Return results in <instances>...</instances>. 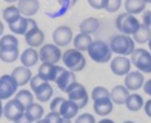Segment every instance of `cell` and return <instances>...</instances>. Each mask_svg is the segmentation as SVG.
Returning <instances> with one entry per match:
<instances>
[{"mask_svg":"<svg viewBox=\"0 0 151 123\" xmlns=\"http://www.w3.org/2000/svg\"><path fill=\"white\" fill-rule=\"evenodd\" d=\"M76 2H77V0H59V5H60L62 11H66V9L73 8L76 5Z\"/></svg>","mask_w":151,"mask_h":123,"instance_id":"obj_38","label":"cell"},{"mask_svg":"<svg viewBox=\"0 0 151 123\" xmlns=\"http://www.w3.org/2000/svg\"><path fill=\"white\" fill-rule=\"evenodd\" d=\"M105 97H109V89H106L105 86H96L91 91L93 100H99V99H105Z\"/></svg>","mask_w":151,"mask_h":123,"instance_id":"obj_34","label":"cell"},{"mask_svg":"<svg viewBox=\"0 0 151 123\" xmlns=\"http://www.w3.org/2000/svg\"><path fill=\"white\" fill-rule=\"evenodd\" d=\"M76 123H97V122H96L93 114L85 112V114H80V115L76 117Z\"/></svg>","mask_w":151,"mask_h":123,"instance_id":"obj_36","label":"cell"},{"mask_svg":"<svg viewBox=\"0 0 151 123\" xmlns=\"http://www.w3.org/2000/svg\"><path fill=\"white\" fill-rule=\"evenodd\" d=\"M131 37L134 39V42H137L139 45L148 43V40H150V37H151V28H150L148 25L142 23V25L139 26V29H137Z\"/></svg>","mask_w":151,"mask_h":123,"instance_id":"obj_28","label":"cell"},{"mask_svg":"<svg viewBox=\"0 0 151 123\" xmlns=\"http://www.w3.org/2000/svg\"><path fill=\"white\" fill-rule=\"evenodd\" d=\"M131 60L127 56H117L109 60V68H111V72L116 76H127L131 69Z\"/></svg>","mask_w":151,"mask_h":123,"instance_id":"obj_12","label":"cell"},{"mask_svg":"<svg viewBox=\"0 0 151 123\" xmlns=\"http://www.w3.org/2000/svg\"><path fill=\"white\" fill-rule=\"evenodd\" d=\"M128 95H129V91L125 85H117L109 91V99L113 100L114 105H125Z\"/></svg>","mask_w":151,"mask_h":123,"instance_id":"obj_19","label":"cell"},{"mask_svg":"<svg viewBox=\"0 0 151 123\" xmlns=\"http://www.w3.org/2000/svg\"><path fill=\"white\" fill-rule=\"evenodd\" d=\"M143 97L142 95H139L137 92H131L128 95V99L125 102V106L128 108V111H131V112H137V111H140V109L143 108Z\"/></svg>","mask_w":151,"mask_h":123,"instance_id":"obj_26","label":"cell"},{"mask_svg":"<svg viewBox=\"0 0 151 123\" xmlns=\"http://www.w3.org/2000/svg\"><path fill=\"white\" fill-rule=\"evenodd\" d=\"M76 72L70 71V69H63L60 74H59V77L56 79V83L59 86V89L60 91H63V92H68L73 88V85L76 83Z\"/></svg>","mask_w":151,"mask_h":123,"instance_id":"obj_14","label":"cell"},{"mask_svg":"<svg viewBox=\"0 0 151 123\" xmlns=\"http://www.w3.org/2000/svg\"><path fill=\"white\" fill-rule=\"evenodd\" d=\"M131 63L136 66L137 71H140L143 74L151 72V52L143 48H136L131 52Z\"/></svg>","mask_w":151,"mask_h":123,"instance_id":"obj_5","label":"cell"},{"mask_svg":"<svg viewBox=\"0 0 151 123\" xmlns=\"http://www.w3.org/2000/svg\"><path fill=\"white\" fill-rule=\"evenodd\" d=\"M143 109H145V114L151 119V99H148L145 103H143Z\"/></svg>","mask_w":151,"mask_h":123,"instance_id":"obj_42","label":"cell"},{"mask_svg":"<svg viewBox=\"0 0 151 123\" xmlns=\"http://www.w3.org/2000/svg\"><path fill=\"white\" fill-rule=\"evenodd\" d=\"M3 29H5V25L0 22V37H2V34H3Z\"/></svg>","mask_w":151,"mask_h":123,"instance_id":"obj_47","label":"cell"},{"mask_svg":"<svg viewBox=\"0 0 151 123\" xmlns=\"http://www.w3.org/2000/svg\"><path fill=\"white\" fill-rule=\"evenodd\" d=\"M25 114L28 115V117L32 120V122H37L40 119H43V115H45V109L42 105H39V103H31L29 106H26L25 108Z\"/></svg>","mask_w":151,"mask_h":123,"instance_id":"obj_29","label":"cell"},{"mask_svg":"<svg viewBox=\"0 0 151 123\" xmlns=\"http://www.w3.org/2000/svg\"><path fill=\"white\" fill-rule=\"evenodd\" d=\"M39 59L42 63H59L62 60V49L56 43H43L39 49Z\"/></svg>","mask_w":151,"mask_h":123,"instance_id":"obj_6","label":"cell"},{"mask_svg":"<svg viewBox=\"0 0 151 123\" xmlns=\"http://www.w3.org/2000/svg\"><path fill=\"white\" fill-rule=\"evenodd\" d=\"M20 57L19 48H0V60L5 63H12Z\"/></svg>","mask_w":151,"mask_h":123,"instance_id":"obj_30","label":"cell"},{"mask_svg":"<svg viewBox=\"0 0 151 123\" xmlns=\"http://www.w3.org/2000/svg\"><path fill=\"white\" fill-rule=\"evenodd\" d=\"M66 94H68V99H70L71 102H74V103L79 106V109L85 108L88 105V92L85 89V86L77 83V82L73 85V88Z\"/></svg>","mask_w":151,"mask_h":123,"instance_id":"obj_9","label":"cell"},{"mask_svg":"<svg viewBox=\"0 0 151 123\" xmlns=\"http://www.w3.org/2000/svg\"><path fill=\"white\" fill-rule=\"evenodd\" d=\"M145 83V79H143V72L140 71H129L125 76V86L128 88V91L136 92L137 89H140Z\"/></svg>","mask_w":151,"mask_h":123,"instance_id":"obj_15","label":"cell"},{"mask_svg":"<svg viewBox=\"0 0 151 123\" xmlns=\"http://www.w3.org/2000/svg\"><path fill=\"white\" fill-rule=\"evenodd\" d=\"M73 43H74V48L79 51H88V48L91 46L93 43V37L90 34H85V32H79L76 34V37L73 39Z\"/></svg>","mask_w":151,"mask_h":123,"instance_id":"obj_24","label":"cell"},{"mask_svg":"<svg viewBox=\"0 0 151 123\" xmlns=\"http://www.w3.org/2000/svg\"><path fill=\"white\" fill-rule=\"evenodd\" d=\"M17 8L20 11V14L25 17H32L36 16L39 9H40V3L39 0H19L17 2Z\"/></svg>","mask_w":151,"mask_h":123,"instance_id":"obj_16","label":"cell"},{"mask_svg":"<svg viewBox=\"0 0 151 123\" xmlns=\"http://www.w3.org/2000/svg\"><path fill=\"white\" fill-rule=\"evenodd\" d=\"M143 23L151 28V11H143Z\"/></svg>","mask_w":151,"mask_h":123,"instance_id":"obj_41","label":"cell"},{"mask_svg":"<svg viewBox=\"0 0 151 123\" xmlns=\"http://www.w3.org/2000/svg\"><path fill=\"white\" fill-rule=\"evenodd\" d=\"M148 46H150L148 49H150V52H151V37H150V40H148Z\"/></svg>","mask_w":151,"mask_h":123,"instance_id":"obj_50","label":"cell"},{"mask_svg":"<svg viewBox=\"0 0 151 123\" xmlns=\"http://www.w3.org/2000/svg\"><path fill=\"white\" fill-rule=\"evenodd\" d=\"M16 99H17L25 108L29 106L31 103H34V100H36V97H34V92H32V91H26V89L17 91V92H16Z\"/></svg>","mask_w":151,"mask_h":123,"instance_id":"obj_32","label":"cell"},{"mask_svg":"<svg viewBox=\"0 0 151 123\" xmlns=\"http://www.w3.org/2000/svg\"><path fill=\"white\" fill-rule=\"evenodd\" d=\"M113 100L109 97H105V99H99V100H94V112L100 115V117H106L108 114L113 112Z\"/></svg>","mask_w":151,"mask_h":123,"instance_id":"obj_20","label":"cell"},{"mask_svg":"<svg viewBox=\"0 0 151 123\" xmlns=\"http://www.w3.org/2000/svg\"><path fill=\"white\" fill-rule=\"evenodd\" d=\"M88 5L94 9H104L105 8V0H88Z\"/></svg>","mask_w":151,"mask_h":123,"instance_id":"obj_39","label":"cell"},{"mask_svg":"<svg viewBox=\"0 0 151 123\" xmlns=\"http://www.w3.org/2000/svg\"><path fill=\"white\" fill-rule=\"evenodd\" d=\"M0 48H19V39L16 34H6L0 37Z\"/></svg>","mask_w":151,"mask_h":123,"instance_id":"obj_33","label":"cell"},{"mask_svg":"<svg viewBox=\"0 0 151 123\" xmlns=\"http://www.w3.org/2000/svg\"><path fill=\"white\" fill-rule=\"evenodd\" d=\"M39 60H40V59H39V52H37L36 48L28 46L22 54H20V61H22L23 66L31 68V66H34V65H37Z\"/></svg>","mask_w":151,"mask_h":123,"instance_id":"obj_22","label":"cell"},{"mask_svg":"<svg viewBox=\"0 0 151 123\" xmlns=\"http://www.w3.org/2000/svg\"><path fill=\"white\" fill-rule=\"evenodd\" d=\"M88 56H90L96 63H106L113 59V51L109 45L104 40H93L91 46L88 48Z\"/></svg>","mask_w":151,"mask_h":123,"instance_id":"obj_3","label":"cell"},{"mask_svg":"<svg viewBox=\"0 0 151 123\" xmlns=\"http://www.w3.org/2000/svg\"><path fill=\"white\" fill-rule=\"evenodd\" d=\"M63 97H56V99H52L51 100V105H50V111H56V112H59V108H60V105L63 103Z\"/></svg>","mask_w":151,"mask_h":123,"instance_id":"obj_37","label":"cell"},{"mask_svg":"<svg viewBox=\"0 0 151 123\" xmlns=\"http://www.w3.org/2000/svg\"><path fill=\"white\" fill-rule=\"evenodd\" d=\"M34 123H50V122H48V120L43 117V119H40V120H37V122H34Z\"/></svg>","mask_w":151,"mask_h":123,"instance_id":"obj_46","label":"cell"},{"mask_svg":"<svg viewBox=\"0 0 151 123\" xmlns=\"http://www.w3.org/2000/svg\"><path fill=\"white\" fill-rule=\"evenodd\" d=\"M12 123H34V122H32V120H31V119L28 117V115H26V114L23 112V114L20 115L19 119H16V120L12 122Z\"/></svg>","mask_w":151,"mask_h":123,"instance_id":"obj_40","label":"cell"},{"mask_svg":"<svg viewBox=\"0 0 151 123\" xmlns=\"http://www.w3.org/2000/svg\"><path fill=\"white\" fill-rule=\"evenodd\" d=\"M11 76L14 77V80L17 82L19 86H25L26 83H29L31 79H32V72L28 66H17L14 68V71L11 72Z\"/></svg>","mask_w":151,"mask_h":123,"instance_id":"obj_18","label":"cell"},{"mask_svg":"<svg viewBox=\"0 0 151 123\" xmlns=\"http://www.w3.org/2000/svg\"><path fill=\"white\" fill-rule=\"evenodd\" d=\"M139 26H140V22L133 14L122 12V14H119L117 17H116V28L120 31V34L133 36V34L139 29Z\"/></svg>","mask_w":151,"mask_h":123,"instance_id":"obj_4","label":"cell"},{"mask_svg":"<svg viewBox=\"0 0 151 123\" xmlns=\"http://www.w3.org/2000/svg\"><path fill=\"white\" fill-rule=\"evenodd\" d=\"M3 2H6V3H12V5H14L16 2H19V0H3Z\"/></svg>","mask_w":151,"mask_h":123,"instance_id":"obj_49","label":"cell"},{"mask_svg":"<svg viewBox=\"0 0 151 123\" xmlns=\"http://www.w3.org/2000/svg\"><path fill=\"white\" fill-rule=\"evenodd\" d=\"M73 29L70 28V26L66 25H62V26H57L56 29H54L52 32V42L56 43L57 46L63 48V46H68L71 42H73Z\"/></svg>","mask_w":151,"mask_h":123,"instance_id":"obj_10","label":"cell"},{"mask_svg":"<svg viewBox=\"0 0 151 123\" xmlns=\"http://www.w3.org/2000/svg\"><path fill=\"white\" fill-rule=\"evenodd\" d=\"M109 48L117 56H131V52L136 49V42L131 36L117 34V36H113L109 40Z\"/></svg>","mask_w":151,"mask_h":123,"instance_id":"obj_1","label":"cell"},{"mask_svg":"<svg viewBox=\"0 0 151 123\" xmlns=\"http://www.w3.org/2000/svg\"><path fill=\"white\" fill-rule=\"evenodd\" d=\"M3 115V105H2V99H0V117Z\"/></svg>","mask_w":151,"mask_h":123,"instance_id":"obj_48","label":"cell"},{"mask_svg":"<svg viewBox=\"0 0 151 123\" xmlns=\"http://www.w3.org/2000/svg\"><path fill=\"white\" fill-rule=\"evenodd\" d=\"M97 123H114L111 119H102L100 122H97Z\"/></svg>","mask_w":151,"mask_h":123,"instance_id":"obj_45","label":"cell"},{"mask_svg":"<svg viewBox=\"0 0 151 123\" xmlns=\"http://www.w3.org/2000/svg\"><path fill=\"white\" fill-rule=\"evenodd\" d=\"M20 16V11H19V8H17V5H9V6H6V8L3 9V12H2V17H3V20L8 25H11L14 20H17Z\"/></svg>","mask_w":151,"mask_h":123,"instance_id":"obj_31","label":"cell"},{"mask_svg":"<svg viewBox=\"0 0 151 123\" xmlns=\"http://www.w3.org/2000/svg\"><path fill=\"white\" fill-rule=\"evenodd\" d=\"M59 114H60L63 119L73 120V119L77 117V114H79V106L76 105L74 102H71L70 99L63 100V103H62L60 108H59Z\"/></svg>","mask_w":151,"mask_h":123,"instance_id":"obj_21","label":"cell"},{"mask_svg":"<svg viewBox=\"0 0 151 123\" xmlns=\"http://www.w3.org/2000/svg\"><path fill=\"white\" fill-rule=\"evenodd\" d=\"M25 42L31 48H40L45 42V34L42 29H39V26H36L25 34Z\"/></svg>","mask_w":151,"mask_h":123,"instance_id":"obj_17","label":"cell"},{"mask_svg":"<svg viewBox=\"0 0 151 123\" xmlns=\"http://www.w3.org/2000/svg\"><path fill=\"white\" fill-rule=\"evenodd\" d=\"M37 22L34 20L32 17H25V16H20L17 20H14L11 25H9V29L16 34V36H25L29 29L36 28Z\"/></svg>","mask_w":151,"mask_h":123,"instance_id":"obj_8","label":"cell"},{"mask_svg":"<svg viewBox=\"0 0 151 123\" xmlns=\"http://www.w3.org/2000/svg\"><path fill=\"white\" fill-rule=\"evenodd\" d=\"M79 28H80V32H85V34H94V32H97L99 28H100V22H99V19H96V17H88L85 20H82V23L79 25Z\"/></svg>","mask_w":151,"mask_h":123,"instance_id":"obj_25","label":"cell"},{"mask_svg":"<svg viewBox=\"0 0 151 123\" xmlns=\"http://www.w3.org/2000/svg\"><path fill=\"white\" fill-rule=\"evenodd\" d=\"M25 112V106L14 97V99H8L6 103L3 105V115L8 120L14 122L16 119H19L20 115Z\"/></svg>","mask_w":151,"mask_h":123,"instance_id":"obj_11","label":"cell"},{"mask_svg":"<svg viewBox=\"0 0 151 123\" xmlns=\"http://www.w3.org/2000/svg\"><path fill=\"white\" fill-rule=\"evenodd\" d=\"M62 61L66 66V69H70L73 72H80L86 65V59L83 56V52L76 49V48L62 52Z\"/></svg>","mask_w":151,"mask_h":123,"instance_id":"obj_2","label":"cell"},{"mask_svg":"<svg viewBox=\"0 0 151 123\" xmlns=\"http://www.w3.org/2000/svg\"><path fill=\"white\" fill-rule=\"evenodd\" d=\"M143 91H145V94H148L151 97V79L150 80H145V83H143Z\"/></svg>","mask_w":151,"mask_h":123,"instance_id":"obj_43","label":"cell"},{"mask_svg":"<svg viewBox=\"0 0 151 123\" xmlns=\"http://www.w3.org/2000/svg\"><path fill=\"white\" fill-rule=\"evenodd\" d=\"M122 6V0H105V8L108 12H117Z\"/></svg>","mask_w":151,"mask_h":123,"instance_id":"obj_35","label":"cell"},{"mask_svg":"<svg viewBox=\"0 0 151 123\" xmlns=\"http://www.w3.org/2000/svg\"><path fill=\"white\" fill-rule=\"evenodd\" d=\"M32 92H34L36 100H39V102L43 103V102L51 100V97H52V86H51L50 82H45V83H42L40 86H37Z\"/></svg>","mask_w":151,"mask_h":123,"instance_id":"obj_23","label":"cell"},{"mask_svg":"<svg viewBox=\"0 0 151 123\" xmlns=\"http://www.w3.org/2000/svg\"><path fill=\"white\" fill-rule=\"evenodd\" d=\"M145 2H147V3H151V0H145Z\"/></svg>","mask_w":151,"mask_h":123,"instance_id":"obj_52","label":"cell"},{"mask_svg":"<svg viewBox=\"0 0 151 123\" xmlns=\"http://www.w3.org/2000/svg\"><path fill=\"white\" fill-rule=\"evenodd\" d=\"M123 123H134V122H131V120H125V122H123Z\"/></svg>","mask_w":151,"mask_h":123,"instance_id":"obj_51","label":"cell"},{"mask_svg":"<svg viewBox=\"0 0 151 123\" xmlns=\"http://www.w3.org/2000/svg\"><path fill=\"white\" fill-rule=\"evenodd\" d=\"M17 82L14 80V77L11 74H3L0 77V99L2 100H8L12 95L17 92Z\"/></svg>","mask_w":151,"mask_h":123,"instance_id":"obj_7","label":"cell"},{"mask_svg":"<svg viewBox=\"0 0 151 123\" xmlns=\"http://www.w3.org/2000/svg\"><path fill=\"white\" fill-rule=\"evenodd\" d=\"M65 68H62L59 66L57 63H42L39 66V76L40 77H43L46 82H56V79L59 77V74L63 71Z\"/></svg>","mask_w":151,"mask_h":123,"instance_id":"obj_13","label":"cell"},{"mask_svg":"<svg viewBox=\"0 0 151 123\" xmlns=\"http://www.w3.org/2000/svg\"><path fill=\"white\" fill-rule=\"evenodd\" d=\"M147 9V2L145 0H125V11L128 14L137 16Z\"/></svg>","mask_w":151,"mask_h":123,"instance_id":"obj_27","label":"cell"},{"mask_svg":"<svg viewBox=\"0 0 151 123\" xmlns=\"http://www.w3.org/2000/svg\"><path fill=\"white\" fill-rule=\"evenodd\" d=\"M57 123H73L70 119H63V117H62V115H60V119H59V122Z\"/></svg>","mask_w":151,"mask_h":123,"instance_id":"obj_44","label":"cell"}]
</instances>
